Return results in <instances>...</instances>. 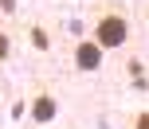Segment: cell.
<instances>
[{"label": "cell", "mask_w": 149, "mask_h": 129, "mask_svg": "<svg viewBox=\"0 0 149 129\" xmlns=\"http://www.w3.org/2000/svg\"><path fill=\"white\" fill-rule=\"evenodd\" d=\"M90 39H94L102 51H118V47L130 43V20L118 12V8H102V12H98V20H94Z\"/></svg>", "instance_id": "1"}, {"label": "cell", "mask_w": 149, "mask_h": 129, "mask_svg": "<svg viewBox=\"0 0 149 129\" xmlns=\"http://www.w3.org/2000/svg\"><path fill=\"white\" fill-rule=\"evenodd\" d=\"M74 67H79V70H98V67H102V47H98L94 43V39H79V43H74Z\"/></svg>", "instance_id": "2"}, {"label": "cell", "mask_w": 149, "mask_h": 129, "mask_svg": "<svg viewBox=\"0 0 149 129\" xmlns=\"http://www.w3.org/2000/svg\"><path fill=\"white\" fill-rule=\"evenodd\" d=\"M55 114H59V102H55L51 90H36L31 94V121L47 125V121H55Z\"/></svg>", "instance_id": "3"}, {"label": "cell", "mask_w": 149, "mask_h": 129, "mask_svg": "<svg viewBox=\"0 0 149 129\" xmlns=\"http://www.w3.org/2000/svg\"><path fill=\"white\" fill-rule=\"evenodd\" d=\"M31 47H36V51H47V47H51V35H47V28L43 23H31Z\"/></svg>", "instance_id": "4"}, {"label": "cell", "mask_w": 149, "mask_h": 129, "mask_svg": "<svg viewBox=\"0 0 149 129\" xmlns=\"http://www.w3.org/2000/svg\"><path fill=\"white\" fill-rule=\"evenodd\" d=\"M8 55H12V43H8V35H4V31H0V63H4Z\"/></svg>", "instance_id": "5"}, {"label": "cell", "mask_w": 149, "mask_h": 129, "mask_svg": "<svg viewBox=\"0 0 149 129\" xmlns=\"http://www.w3.org/2000/svg\"><path fill=\"white\" fill-rule=\"evenodd\" d=\"M134 129H149V110H141V114L134 117Z\"/></svg>", "instance_id": "6"}, {"label": "cell", "mask_w": 149, "mask_h": 129, "mask_svg": "<svg viewBox=\"0 0 149 129\" xmlns=\"http://www.w3.org/2000/svg\"><path fill=\"white\" fill-rule=\"evenodd\" d=\"M0 8H4V12H12V8H16V4H12V0H0Z\"/></svg>", "instance_id": "7"}]
</instances>
